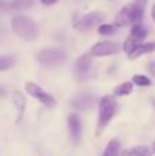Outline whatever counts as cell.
Returning a JSON list of instances; mask_svg holds the SVG:
<instances>
[{
    "label": "cell",
    "instance_id": "obj_1",
    "mask_svg": "<svg viewBox=\"0 0 155 156\" xmlns=\"http://www.w3.org/2000/svg\"><path fill=\"white\" fill-rule=\"evenodd\" d=\"M115 111H117V101L114 96L106 94L99 100V118H98V126H96V136H99L106 126L113 119Z\"/></svg>",
    "mask_w": 155,
    "mask_h": 156
},
{
    "label": "cell",
    "instance_id": "obj_2",
    "mask_svg": "<svg viewBox=\"0 0 155 156\" xmlns=\"http://www.w3.org/2000/svg\"><path fill=\"white\" fill-rule=\"evenodd\" d=\"M13 32L26 41H33L38 34L37 25L26 15H16L11 21Z\"/></svg>",
    "mask_w": 155,
    "mask_h": 156
},
{
    "label": "cell",
    "instance_id": "obj_3",
    "mask_svg": "<svg viewBox=\"0 0 155 156\" xmlns=\"http://www.w3.org/2000/svg\"><path fill=\"white\" fill-rule=\"evenodd\" d=\"M67 59L66 54L62 49L58 48H47L41 49L37 55H36V60L44 67H56L60 66L65 60Z\"/></svg>",
    "mask_w": 155,
    "mask_h": 156
},
{
    "label": "cell",
    "instance_id": "obj_4",
    "mask_svg": "<svg viewBox=\"0 0 155 156\" xmlns=\"http://www.w3.org/2000/svg\"><path fill=\"white\" fill-rule=\"evenodd\" d=\"M25 89H26V92L30 94V96L34 97L36 100H38V101H40L41 104L45 105L47 108H54L55 105H56V100H55V97L51 96L48 92H45L40 85H37L36 82H30V81H27V82L25 83Z\"/></svg>",
    "mask_w": 155,
    "mask_h": 156
},
{
    "label": "cell",
    "instance_id": "obj_5",
    "mask_svg": "<svg viewBox=\"0 0 155 156\" xmlns=\"http://www.w3.org/2000/svg\"><path fill=\"white\" fill-rule=\"evenodd\" d=\"M106 19V15L102 11H92V12L84 15L81 19L78 21V23L76 25V27L81 32H87V30L92 29V27L98 26L100 22H103Z\"/></svg>",
    "mask_w": 155,
    "mask_h": 156
},
{
    "label": "cell",
    "instance_id": "obj_6",
    "mask_svg": "<svg viewBox=\"0 0 155 156\" xmlns=\"http://www.w3.org/2000/svg\"><path fill=\"white\" fill-rule=\"evenodd\" d=\"M118 52V45L111 41H100V43L95 44L91 48L89 55L95 58H103V56H111Z\"/></svg>",
    "mask_w": 155,
    "mask_h": 156
},
{
    "label": "cell",
    "instance_id": "obj_7",
    "mask_svg": "<svg viewBox=\"0 0 155 156\" xmlns=\"http://www.w3.org/2000/svg\"><path fill=\"white\" fill-rule=\"evenodd\" d=\"M69 123V130H70L71 140L74 144H80L81 141V134H82V126H81V119L77 114H70L67 119Z\"/></svg>",
    "mask_w": 155,
    "mask_h": 156
},
{
    "label": "cell",
    "instance_id": "obj_8",
    "mask_svg": "<svg viewBox=\"0 0 155 156\" xmlns=\"http://www.w3.org/2000/svg\"><path fill=\"white\" fill-rule=\"evenodd\" d=\"M92 66V60H91V55H82L74 63V73L78 78H87L88 71L91 70Z\"/></svg>",
    "mask_w": 155,
    "mask_h": 156
},
{
    "label": "cell",
    "instance_id": "obj_9",
    "mask_svg": "<svg viewBox=\"0 0 155 156\" xmlns=\"http://www.w3.org/2000/svg\"><path fill=\"white\" fill-rule=\"evenodd\" d=\"M95 103H96L95 96H92V94H89V93H81L74 97L71 104H73V107L77 108V110L85 111V110H89L91 107H93Z\"/></svg>",
    "mask_w": 155,
    "mask_h": 156
},
{
    "label": "cell",
    "instance_id": "obj_10",
    "mask_svg": "<svg viewBox=\"0 0 155 156\" xmlns=\"http://www.w3.org/2000/svg\"><path fill=\"white\" fill-rule=\"evenodd\" d=\"M11 99H13V103L16 108V123H19L23 118L25 108H26V97L22 94V92L14 90L11 94Z\"/></svg>",
    "mask_w": 155,
    "mask_h": 156
},
{
    "label": "cell",
    "instance_id": "obj_11",
    "mask_svg": "<svg viewBox=\"0 0 155 156\" xmlns=\"http://www.w3.org/2000/svg\"><path fill=\"white\" fill-rule=\"evenodd\" d=\"M115 27H125V26H129V25L133 23L132 21V8H131V4L125 5L120 12L115 15Z\"/></svg>",
    "mask_w": 155,
    "mask_h": 156
},
{
    "label": "cell",
    "instance_id": "obj_12",
    "mask_svg": "<svg viewBox=\"0 0 155 156\" xmlns=\"http://www.w3.org/2000/svg\"><path fill=\"white\" fill-rule=\"evenodd\" d=\"M154 51H155V41H153V43H146V44H142L133 54L128 55V58L133 60V59H137V58L143 56L146 54H150V52H154Z\"/></svg>",
    "mask_w": 155,
    "mask_h": 156
},
{
    "label": "cell",
    "instance_id": "obj_13",
    "mask_svg": "<svg viewBox=\"0 0 155 156\" xmlns=\"http://www.w3.org/2000/svg\"><path fill=\"white\" fill-rule=\"evenodd\" d=\"M120 155H121V143L117 138H113L106 145L102 156H120Z\"/></svg>",
    "mask_w": 155,
    "mask_h": 156
},
{
    "label": "cell",
    "instance_id": "obj_14",
    "mask_svg": "<svg viewBox=\"0 0 155 156\" xmlns=\"http://www.w3.org/2000/svg\"><path fill=\"white\" fill-rule=\"evenodd\" d=\"M131 37H133L136 41L142 43V41L147 37V29H146L142 23L133 25V26H132V30H131Z\"/></svg>",
    "mask_w": 155,
    "mask_h": 156
},
{
    "label": "cell",
    "instance_id": "obj_15",
    "mask_svg": "<svg viewBox=\"0 0 155 156\" xmlns=\"http://www.w3.org/2000/svg\"><path fill=\"white\" fill-rule=\"evenodd\" d=\"M132 90H133V85H132V82L126 81V82H122L118 86H115L113 93H114V96H126V94L132 93Z\"/></svg>",
    "mask_w": 155,
    "mask_h": 156
},
{
    "label": "cell",
    "instance_id": "obj_16",
    "mask_svg": "<svg viewBox=\"0 0 155 156\" xmlns=\"http://www.w3.org/2000/svg\"><path fill=\"white\" fill-rule=\"evenodd\" d=\"M140 45H142V44H140L139 41H136L133 37L129 36V37L125 40V43H124V51H125L128 55H131V54H133Z\"/></svg>",
    "mask_w": 155,
    "mask_h": 156
},
{
    "label": "cell",
    "instance_id": "obj_17",
    "mask_svg": "<svg viewBox=\"0 0 155 156\" xmlns=\"http://www.w3.org/2000/svg\"><path fill=\"white\" fill-rule=\"evenodd\" d=\"M34 4V0H13L11 7L13 10H27Z\"/></svg>",
    "mask_w": 155,
    "mask_h": 156
},
{
    "label": "cell",
    "instance_id": "obj_18",
    "mask_svg": "<svg viewBox=\"0 0 155 156\" xmlns=\"http://www.w3.org/2000/svg\"><path fill=\"white\" fill-rule=\"evenodd\" d=\"M133 156H153V148H150V147L147 145H137L135 147V148L131 149Z\"/></svg>",
    "mask_w": 155,
    "mask_h": 156
},
{
    "label": "cell",
    "instance_id": "obj_19",
    "mask_svg": "<svg viewBox=\"0 0 155 156\" xmlns=\"http://www.w3.org/2000/svg\"><path fill=\"white\" fill-rule=\"evenodd\" d=\"M14 56H8V55H2L0 56V71H4V70H8L14 66Z\"/></svg>",
    "mask_w": 155,
    "mask_h": 156
},
{
    "label": "cell",
    "instance_id": "obj_20",
    "mask_svg": "<svg viewBox=\"0 0 155 156\" xmlns=\"http://www.w3.org/2000/svg\"><path fill=\"white\" fill-rule=\"evenodd\" d=\"M117 32V27L114 25H109V23H104V25H100L98 29V33L102 36H111Z\"/></svg>",
    "mask_w": 155,
    "mask_h": 156
},
{
    "label": "cell",
    "instance_id": "obj_21",
    "mask_svg": "<svg viewBox=\"0 0 155 156\" xmlns=\"http://www.w3.org/2000/svg\"><path fill=\"white\" fill-rule=\"evenodd\" d=\"M133 83L137 86H150L151 80L148 77L143 76V74H137V76L133 77Z\"/></svg>",
    "mask_w": 155,
    "mask_h": 156
},
{
    "label": "cell",
    "instance_id": "obj_22",
    "mask_svg": "<svg viewBox=\"0 0 155 156\" xmlns=\"http://www.w3.org/2000/svg\"><path fill=\"white\" fill-rule=\"evenodd\" d=\"M0 10H3V11L13 10V7H11V2H7V0H0Z\"/></svg>",
    "mask_w": 155,
    "mask_h": 156
},
{
    "label": "cell",
    "instance_id": "obj_23",
    "mask_svg": "<svg viewBox=\"0 0 155 156\" xmlns=\"http://www.w3.org/2000/svg\"><path fill=\"white\" fill-rule=\"evenodd\" d=\"M120 156H133L131 149H124V151H121V155Z\"/></svg>",
    "mask_w": 155,
    "mask_h": 156
},
{
    "label": "cell",
    "instance_id": "obj_24",
    "mask_svg": "<svg viewBox=\"0 0 155 156\" xmlns=\"http://www.w3.org/2000/svg\"><path fill=\"white\" fill-rule=\"evenodd\" d=\"M43 4H45V5H52V4H55V3L58 2V0H40Z\"/></svg>",
    "mask_w": 155,
    "mask_h": 156
},
{
    "label": "cell",
    "instance_id": "obj_25",
    "mask_svg": "<svg viewBox=\"0 0 155 156\" xmlns=\"http://www.w3.org/2000/svg\"><path fill=\"white\" fill-rule=\"evenodd\" d=\"M150 70H151V73H153L154 76H155V63H153V65L150 66Z\"/></svg>",
    "mask_w": 155,
    "mask_h": 156
},
{
    "label": "cell",
    "instance_id": "obj_26",
    "mask_svg": "<svg viewBox=\"0 0 155 156\" xmlns=\"http://www.w3.org/2000/svg\"><path fill=\"white\" fill-rule=\"evenodd\" d=\"M151 16H153V19L155 21V4H154V7H153V10H151Z\"/></svg>",
    "mask_w": 155,
    "mask_h": 156
},
{
    "label": "cell",
    "instance_id": "obj_27",
    "mask_svg": "<svg viewBox=\"0 0 155 156\" xmlns=\"http://www.w3.org/2000/svg\"><path fill=\"white\" fill-rule=\"evenodd\" d=\"M153 152H154V154H155V141H154V143H153Z\"/></svg>",
    "mask_w": 155,
    "mask_h": 156
},
{
    "label": "cell",
    "instance_id": "obj_28",
    "mask_svg": "<svg viewBox=\"0 0 155 156\" xmlns=\"http://www.w3.org/2000/svg\"><path fill=\"white\" fill-rule=\"evenodd\" d=\"M3 93H4V92H3V89H0V94H3Z\"/></svg>",
    "mask_w": 155,
    "mask_h": 156
},
{
    "label": "cell",
    "instance_id": "obj_29",
    "mask_svg": "<svg viewBox=\"0 0 155 156\" xmlns=\"http://www.w3.org/2000/svg\"><path fill=\"white\" fill-rule=\"evenodd\" d=\"M154 107H155V101H154Z\"/></svg>",
    "mask_w": 155,
    "mask_h": 156
}]
</instances>
